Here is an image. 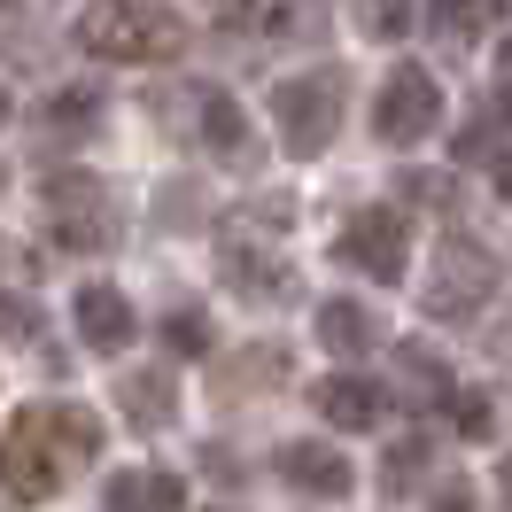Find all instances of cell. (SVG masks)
<instances>
[{"label":"cell","instance_id":"5bb4252c","mask_svg":"<svg viewBox=\"0 0 512 512\" xmlns=\"http://www.w3.org/2000/svg\"><path fill=\"white\" fill-rule=\"evenodd\" d=\"M117 412H125L140 435H163V427L179 419V388H171V373H125V381H117Z\"/></svg>","mask_w":512,"mask_h":512},{"label":"cell","instance_id":"2e32d148","mask_svg":"<svg viewBox=\"0 0 512 512\" xmlns=\"http://www.w3.org/2000/svg\"><path fill=\"white\" fill-rule=\"evenodd\" d=\"M101 505H187V481L156 474V466H132V474L101 481Z\"/></svg>","mask_w":512,"mask_h":512},{"label":"cell","instance_id":"7402d4cb","mask_svg":"<svg viewBox=\"0 0 512 512\" xmlns=\"http://www.w3.org/2000/svg\"><path fill=\"white\" fill-rule=\"evenodd\" d=\"M32 334H39V303L0 288V342H32Z\"/></svg>","mask_w":512,"mask_h":512},{"label":"cell","instance_id":"5b68a950","mask_svg":"<svg viewBox=\"0 0 512 512\" xmlns=\"http://www.w3.org/2000/svg\"><path fill=\"white\" fill-rule=\"evenodd\" d=\"M47 241L70 256H101L117 249V210H109V187H101L94 171H47Z\"/></svg>","mask_w":512,"mask_h":512},{"label":"cell","instance_id":"cb8c5ba5","mask_svg":"<svg viewBox=\"0 0 512 512\" xmlns=\"http://www.w3.org/2000/svg\"><path fill=\"white\" fill-rule=\"evenodd\" d=\"M163 225H171V233L202 225V194H194V187H163Z\"/></svg>","mask_w":512,"mask_h":512},{"label":"cell","instance_id":"7c38bea8","mask_svg":"<svg viewBox=\"0 0 512 512\" xmlns=\"http://www.w3.org/2000/svg\"><path fill=\"white\" fill-rule=\"evenodd\" d=\"M70 319H78V342H86L94 357H117L132 334H140L132 303L109 288V280H86V288H78V303H70Z\"/></svg>","mask_w":512,"mask_h":512},{"label":"cell","instance_id":"ac0fdd59","mask_svg":"<svg viewBox=\"0 0 512 512\" xmlns=\"http://www.w3.org/2000/svg\"><path fill=\"white\" fill-rule=\"evenodd\" d=\"M163 350H171V357H210V311L179 303V311L163 319Z\"/></svg>","mask_w":512,"mask_h":512},{"label":"cell","instance_id":"30bf717a","mask_svg":"<svg viewBox=\"0 0 512 512\" xmlns=\"http://www.w3.org/2000/svg\"><path fill=\"white\" fill-rule=\"evenodd\" d=\"M218 272H225V288L241 295V303H264V311H272V303H288V295H295L288 264H280L272 249H256V241H241V233H233V241L218 249Z\"/></svg>","mask_w":512,"mask_h":512},{"label":"cell","instance_id":"d6986e66","mask_svg":"<svg viewBox=\"0 0 512 512\" xmlns=\"http://www.w3.org/2000/svg\"><path fill=\"white\" fill-rule=\"evenodd\" d=\"M365 39H404L412 32V0H350Z\"/></svg>","mask_w":512,"mask_h":512},{"label":"cell","instance_id":"ffe728a7","mask_svg":"<svg viewBox=\"0 0 512 512\" xmlns=\"http://www.w3.org/2000/svg\"><path fill=\"white\" fill-rule=\"evenodd\" d=\"M272 39H326V0H280L272 8Z\"/></svg>","mask_w":512,"mask_h":512},{"label":"cell","instance_id":"7a4b0ae2","mask_svg":"<svg viewBox=\"0 0 512 512\" xmlns=\"http://www.w3.org/2000/svg\"><path fill=\"white\" fill-rule=\"evenodd\" d=\"M78 47L101 63H171L187 47V24L163 0H94L78 16Z\"/></svg>","mask_w":512,"mask_h":512},{"label":"cell","instance_id":"4316f807","mask_svg":"<svg viewBox=\"0 0 512 512\" xmlns=\"http://www.w3.org/2000/svg\"><path fill=\"white\" fill-rule=\"evenodd\" d=\"M497 497H505V505H512V450H505V458H497Z\"/></svg>","mask_w":512,"mask_h":512},{"label":"cell","instance_id":"ba28073f","mask_svg":"<svg viewBox=\"0 0 512 512\" xmlns=\"http://www.w3.org/2000/svg\"><path fill=\"white\" fill-rule=\"evenodd\" d=\"M272 474L288 481L295 497H319V505H342V497H357V474L350 458L334 443H319V435H295V443L272 450Z\"/></svg>","mask_w":512,"mask_h":512},{"label":"cell","instance_id":"4dcf8cb0","mask_svg":"<svg viewBox=\"0 0 512 512\" xmlns=\"http://www.w3.org/2000/svg\"><path fill=\"white\" fill-rule=\"evenodd\" d=\"M0 194H8V171H0Z\"/></svg>","mask_w":512,"mask_h":512},{"label":"cell","instance_id":"277c9868","mask_svg":"<svg viewBox=\"0 0 512 512\" xmlns=\"http://www.w3.org/2000/svg\"><path fill=\"white\" fill-rule=\"evenodd\" d=\"M497 288H505V264L481 249L474 233H450L443 249H435V264H427V288H419V311L443 326H474L489 303H497Z\"/></svg>","mask_w":512,"mask_h":512},{"label":"cell","instance_id":"6da1fadb","mask_svg":"<svg viewBox=\"0 0 512 512\" xmlns=\"http://www.w3.org/2000/svg\"><path fill=\"white\" fill-rule=\"evenodd\" d=\"M101 450V419L86 404H32V412L8 419V435H0V489L8 497H55L70 481V466H86Z\"/></svg>","mask_w":512,"mask_h":512},{"label":"cell","instance_id":"3957f363","mask_svg":"<svg viewBox=\"0 0 512 512\" xmlns=\"http://www.w3.org/2000/svg\"><path fill=\"white\" fill-rule=\"evenodd\" d=\"M342 109H350V70L319 63V70H295L272 86V125H280V148L303 163H319L342 132Z\"/></svg>","mask_w":512,"mask_h":512},{"label":"cell","instance_id":"8992f818","mask_svg":"<svg viewBox=\"0 0 512 512\" xmlns=\"http://www.w3.org/2000/svg\"><path fill=\"white\" fill-rule=\"evenodd\" d=\"M334 264L357 272V280L396 288V280L412 272V218H404L396 202H365V210H350V225L334 233Z\"/></svg>","mask_w":512,"mask_h":512},{"label":"cell","instance_id":"484cf974","mask_svg":"<svg viewBox=\"0 0 512 512\" xmlns=\"http://www.w3.org/2000/svg\"><path fill=\"white\" fill-rule=\"evenodd\" d=\"M497 125H512V39H505V55H497Z\"/></svg>","mask_w":512,"mask_h":512},{"label":"cell","instance_id":"8fae6325","mask_svg":"<svg viewBox=\"0 0 512 512\" xmlns=\"http://www.w3.org/2000/svg\"><path fill=\"white\" fill-rule=\"evenodd\" d=\"M194 132H202V148H210L218 163H233V171L256 163V132H249L241 101L225 94V86H202V94H194Z\"/></svg>","mask_w":512,"mask_h":512},{"label":"cell","instance_id":"d4e9b609","mask_svg":"<svg viewBox=\"0 0 512 512\" xmlns=\"http://www.w3.org/2000/svg\"><path fill=\"white\" fill-rule=\"evenodd\" d=\"M450 419H458V435H489V404H481L474 388H458V404H450Z\"/></svg>","mask_w":512,"mask_h":512},{"label":"cell","instance_id":"9a60e30c","mask_svg":"<svg viewBox=\"0 0 512 512\" xmlns=\"http://www.w3.org/2000/svg\"><path fill=\"white\" fill-rule=\"evenodd\" d=\"M47 140H94L101 132V86H55L47 109H39Z\"/></svg>","mask_w":512,"mask_h":512},{"label":"cell","instance_id":"f546056e","mask_svg":"<svg viewBox=\"0 0 512 512\" xmlns=\"http://www.w3.org/2000/svg\"><path fill=\"white\" fill-rule=\"evenodd\" d=\"M8 8H16V0H0V16H8Z\"/></svg>","mask_w":512,"mask_h":512},{"label":"cell","instance_id":"44dd1931","mask_svg":"<svg viewBox=\"0 0 512 512\" xmlns=\"http://www.w3.org/2000/svg\"><path fill=\"white\" fill-rule=\"evenodd\" d=\"M280 373H288V357L280 350H249V357H233V365H225V396H233V388H264V381H280Z\"/></svg>","mask_w":512,"mask_h":512},{"label":"cell","instance_id":"603a6c76","mask_svg":"<svg viewBox=\"0 0 512 512\" xmlns=\"http://www.w3.org/2000/svg\"><path fill=\"white\" fill-rule=\"evenodd\" d=\"M396 187L412 194V202H443V210H450V202H458V179H443V171H404Z\"/></svg>","mask_w":512,"mask_h":512},{"label":"cell","instance_id":"83f0119b","mask_svg":"<svg viewBox=\"0 0 512 512\" xmlns=\"http://www.w3.org/2000/svg\"><path fill=\"white\" fill-rule=\"evenodd\" d=\"M497 194L512 202V148H505V163H497Z\"/></svg>","mask_w":512,"mask_h":512},{"label":"cell","instance_id":"f1b7e54d","mask_svg":"<svg viewBox=\"0 0 512 512\" xmlns=\"http://www.w3.org/2000/svg\"><path fill=\"white\" fill-rule=\"evenodd\" d=\"M0 125H8V94H0Z\"/></svg>","mask_w":512,"mask_h":512},{"label":"cell","instance_id":"e0dca14e","mask_svg":"<svg viewBox=\"0 0 512 512\" xmlns=\"http://www.w3.org/2000/svg\"><path fill=\"white\" fill-rule=\"evenodd\" d=\"M427 458H435V450H427V435H404V443L388 450V466H381V497H412L419 474H427Z\"/></svg>","mask_w":512,"mask_h":512},{"label":"cell","instance_id":"52a82bcc","mask_svg":"<svg viewBox=\"0 0 512 512\" xmlns=\"http://www.w3.org/2000/svg\"><path fill=\"white\" fill-rule=\"evenodd\" d=\"M435 125H443V86H435V70L396 63L381 78V94H373V140H381V148H419Z\"/></svg>","mask_w":512,"mask_h":512},{"label":"cell","instance_id":"4fadbf2b","mask_svg":"<svg viewBox=\"0 0 512 512\" xmlns=\"http://www.w3.org/2000/svg\"><path fill=\"white\" fill-rule=\"evenodd\" d=\"M381 311L373 303H357V295H326L319 303V350H334L342 365H357V357H373L381 350Z\"/></svg>","mask_w":512,"mask_h":512},{"label":"cell","instance_id":"9c48e42d","mask_svg":"<svg viewBox=\"0 0 512 512\" xmlns=\"http://www.w3.org/2000/svg\"><path fill=\"white\" fill-rule=\"evenodd\" d=\"M311 404H319V419L334 427V435H373L388 419V404H396V388L365 381V373H334V381L311 388Z\"/></svg>","mask_w":512,"mask_h":512}]
</instances>
